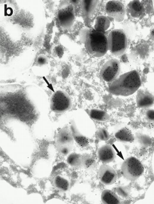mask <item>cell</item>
<instances>
[{
  "label": "cell",
  "mask_w": 154,
  "mask_h": 204,
  "mask_svg": "<svg viewBox=\"0 0 154 204\" xmlns=\"http://www.w3.org/2000/svg\"><path fill=\"white\" fill-rule=\"evenodd\" d=\"M99 3L98 0H84L81 3L82 12L84 19L89 22L93 16Z\"/></svg>",
  "instance_id": "7c38bea8"
},
{
  "label": "cell",
  "mask_w": 154,
  "mask_h": 204,
  "mask_svg": "<svg viewBox=\"0 0 154 204\" xmlns=\"http://www.w3.org/2000/svg\"><path fill=\"white\" fill-rule=\"evenodd\" d=\"M54 183L57 188L63 191H67L69 187L70 184L68 181L59 175L55 177Z\"/></svg>",
  "instance_id": "44dd1931"
},
{
  "label": "cell",
  "mask_w": 154,
  "mask_h": 204,
  "mask_svg": "<svg viewBox=\"0 0 154 204\" xmlns=\"http://www.w3.org/2000/svg\"><path fill=\"white\" fill-rule=\"evenodd\" d=\"M135 136L138 142L143 146L148 147L151 145L152 141L148 135L142 133L137 132Z\"/></svg>",
  "instance_id": "7402d4cb"
},
{
  "label": "cell",
  "mask_w": 154,
  "mask_h": 204,
  "mask_svg": "<svg viewBox=\"0 0 154 204\" xmlns=\"http://www.w3.org/2000/svg\"><path fill=\"white\" fill-rule=\"evenodd\" d=\"M126 11L132 18H139L144 14L145 8L143 4L139 1L133 0L128 4Z\"/></svg>",
  "instance_id": "4fadbf2b"
},
{
  "label": "cell",
  "mask_w": 154,
  "mask_h": 204,
  "mask_svg": "<svg viewBox=\"0 0 154 204\" xmlns=\"http://www.w3.org/2000/svg\"><path fill=\"white\" fill-rule=\"evenodd\" d=\"M58 145H73L74 140L70 130L66 129H61L58 132L57 137Z\"/></svg>",
  "instance_id": "9a60e30c"
},
{
  "label": "cell",
  "mask_w": 154,
  "mask_h": 204,
  "mask_svg": "<svg viewBox=\"0 0 154 204\" xmlns=\"http://www.w3.org/2000/svg\"><path fill=\"white\" fill-rule=\"evenodd\" d=\"M99 178L103 184L108 185L114 183L116 180L117 175L115 170L110 166L104 164L99 170Z\"/></svg>",
  "instance_id": "9c48e42d"
},
{
  "label": "cell",
  "mask_w": 154,
  "mask_h": 204,
  "mask_svg": "<svg viewBox=\"0 0 154 204\" xmlns=\"http://www.w3.org/2000/svg\"><path fill=\"white\" fill-rule=\"evenodd\" d=\"M85 43L88 51L95 57L103 56L108 50V38L102 32L94 30L90 31Z\"/></svg>",
  "instance_id": "7a4b0ae2"
},
{
  "label": "cell",
  "mask_w": 154,
  "mask_h": 204,
  "mask_svg": "<svg viewBox=\"0 0 154 204\" xmlns=\"http://www.w3.org/2000/svg\"><path fill=\"white\" fill-rule=\"evenodd\" d=\"M48 61L47 58L43 55L39 56L37 60L38 64L40 66H44L46 64L48 63Z\"/></svg>",
  "instance_id": "4316f807"
},
{
  "label": "cell",
  "mask_w": 154,
  "mask_h": 204,
  "mask_svg": "<svg viewBox=\"0 0 154 204\" xmlns=\"http://www.w3.org/2000/svg\"><path fill=\"white\" fill-rule=\"evenodd\" d=\"M120 70V64L116 59H110L103 66L101 72L103 79L108 82H113L119 74Z\"/></svg>",
  "instance_id": "52a82bcc"
},
{
  "label": "cell",
  "mask_w": 154,
  "mask_h": 204,
  "mask_svg": "<svg viewBox=\"0 0 154 204\" xmlns=\"http://www.w3.org/2000/svg\"><path fill=\"white\" fill-rule=\"evenodd\" d=\"M82 167L86 168L92 167L95 163L93 157L89 154H86L82 155Z\"/></svg>",
  "instance_id": "603a6c76"
},
{
  "label": "cell",
  "mask_w": 154,
  "mask_h": 204,
  "mask_svg": "<svg viewBox=\"0 0 154 204\" xmlns=\"http://www.w3.org/2000/svg\"><path fill=\"white\" fill-rule=\"evenodd\" d=\"M115 138L118 141L124 143H131L134 140V137L131 131L126 127L120 129L115 134Z\"/></svg>",
  "instance_id": "2e32d148"
},
{
  "label": "cell",
  "mask_w": 154,
  "mask_h": 204,
  "mask_svg": "<svg viewBox=\"0 0 154 204\" xmlns=\"http://www.w3.org/2000/svg\"><path fill=\"white\" fill-rule=\"evenodd\" d=\"M141 83L139 73L136 71L133 70L125 73L116 78L109 86V91L115 95L127 96L138 90Z\"/></svg>",
  "instance_id": "6da1fadb"
},
{
  "label": "cell",
  "mask_w": 154,
  "mask_h": 204,
  "mask_svg": "<svg viewBox=\"0 0 154 204\" xmlns=\"http://www.w3.org/2000/svg\"><path fill=\"white\" fill-rule=\"evenodd\" d=\"M72 102L68 94L65 91L58 90L52 95L50 101V106L53 112L60 113L65 112L71 108Z\"/></svg>",
  "instance_id": "5b68a950"
},
{
  "label": "cell",
  "mask_w": 154,
  "mask_h": 204,
  "mask_svg": "<svg viewBox=\"0 0 154 204\" xmlns=\"http://www.w3.org/2000/svg\"><path fill=\"white\" fill-rule=\"evenodd\" d=\"M70 130L72 134L74 141L80 146L84 147L89 144L87 138L79 131L74 121H71Z\"/></svg>",
  "instance_id": "5bb4252c"
},
{
  "label": "cell",
  "mask_w": 154,
  "mask_h": 204,
  "mask_svg": "<svg viewBox=\"0 0 154 204\" xmlns=\"http://www.w3.org/2000/svg\"><path fill=\"white\" fill-rule=\"evenodd\" d=\"M116 190L117 194L121 197L125 198L129 197V191L126 187L119 186L116 187Z\"/></svg>",
  "instance_id": "d4e9b609"
},
{
  "label": "cell",
  "mask_w": 154,
  "mask_h": 204,
  "mask_svg": "<svg viewBox=\"0 0 154 204\" xmlns=\"http://www.w3.org/2000/svg\"><path fill=\"white\" fill-rule=\"evenodd\" d=\"M137 106L140 108H147L152 106L154 103V97L147 91L143 89L138 91L136 97Z\"/></svg>",
  "instance_id": "30bf717a"
},
{
  "label": "cell",
  "mask_w": 154,
  "mask_h": 204,
  "mask_svg": "<svg viewBox=\"0 0 154 204\" xmlns=\"http://www.w3.org/2000/svg\"><path fill=\"white\" fill-rule=\"evenodd\" d=\"M110 25V21L107 17L103 15L99 16L96 19L94 30L104 32L109 28Z\"/></svg>",
  "instance_id": "d6986e66"
},
{
  "label": "cell",
  "mask_w": 154,
  "mask_h": 204,
  "mask_svg": "<svg viewBox=\"0 0 154 204\" xmlns=\"http://www.w3.org/2000/svg\"><path fill=\"white\" fill-rule=\"evenodd\" d=\"M105 10L108 15L117 22H121L124 19L126 10L123 4L116 0L108 1L106 3Z\"/></svg>",
  "instance_id": "ba28073f"
},
{
  "label": "cell",
  "mask_w": 154,
  "mask_h": 204,
  "mask_svg": "<svg viewBox=\"0 0 154 204\" xmlns=\"http://www.w3.org/2000/svg\"><path fill=\"white\" fill-rule=\"evenodd\" d=\"M90 117L95 121L104 122L109 120L110 116L105 111L97 109H92L88 112Z\"/></svg>",
  "instance_id": "ac0fdd59"
},
{
  "label": "cell",
  "mask_w": 154,
  "mask_h": 204,
  "mask_svg": "<svg viewBox=\"0 0 154 204\" xmlns=\"http://www.w3.org/2000/svg\"><path fill=\"white\" fill-rule=\"evenodd\" d=\"M101 199L104 204L121 203L120 199L118 196L113 191L109 189H105L102 192L101 195Z\"/></svg>",
  "instance_id": "e0dca14e"
},
{
  "label": "cell",
  "mask_w": 154,
  "mask_h": 204,
  "mask_svg": "<svg viewBox=\"0 0 154 204\" xmlns=\"http://www.w3.org/2000/svg\"><path fill=\"white\" fill-rule=\"evenodd\" d=\"M97 136L100 140L107 141L110 138V135L107 130L104 128H100L97 131Z\"/></svg>",
  "instance_id": "cb8c5ba5"
},
{
  "label": "cell",
  "mask_w": 154,
  "mask_h": 204,
  "mask_svg": "<svg viewBox=\"0 0 154 204\" xmlns=\"http://www.w3.org/2000/svg\"><path fill=\"white\" fill-rule=\"evenodd\" d=\"M108 38V49L111 53L119 56L125 51L127 46L126 36L123 31L120 29L112 30Z\"/></svg>",
  "instance_id": "3957f363"
},
{
  "label": "cell",
  "mask_w": 154,
  "mask_h": 204,
  "mask_svg": "<svg viewBox=\"0 0 154 204\" xmlns=\"http://www.w3.org/2000/svg\"><path fill=\"white\" fill-rule=\"evenodd\" d=\"M97 154L99 160L104 164L112 162L115 157V153L112 146L110 144H106L99 148Z\"/></svg>",
  "instance_id": "8fae6325"
},
{
  "label": "cell",
  "mask_w": 154,
  "mask_h": 204,
  "mask_svg": "<svg viewBox=\"0 0 154 204\" xmlns=\"http://www.w3.org/2000/svg\"><path fill=\"white\" fill-rule=\"evenodd\" d=\"M75 18L73 4L69 2L65 3L60 9L58 14V19L61 25L65 29H69L73 26Z\"/></svg>",
  "instance_id": "8992f818"
},
{
  "label": "cell",
  "mask_w": 154,
  "mask_h": 204,
  "mask_svg": "<svg viewBox=\"0 0 154 204\" xmlns=\"http://www.w3.org/2000/svg\"><path fill=\"white\" fill-rule=\"evenodd\" d=\"M144 167L141 162L134 157H130L122 163L121 171L123 177L128 180L134 181L142 175Z\"/></svg>",
  "instance_id": "277c9868"
},
{
  "label": "cell",
  "mask_w": 154,
  "mask_h": 204,
  "mask_svg": "<svg viewBox=\"0 0 154 204\" xmlns=\"http://www.w3.org/2000/svg\"><path fill=\"white\" fill-rule=\"evenodd\" d=\"M59 151L60 153L64 156L68 154L71 151L72 146L59 145Z\"/></svg>",
  "instance_id": "484cf974"
},
{
  "label": "cell",
  "mask_w": 154,
  "mask_h": 204,
  "mask_svg": "<svg viewBox=\"0 0 154 204\" xmlns=\"http://www.w3.org/2000/svg\"><path fill=\"white\" fill-rule=\"evenodd\" d=\"M68 163L73 168H80L82 167V155L76 153H72L68 156Z\"/></svg>",
  "instance_id": "ffe728a7"
},
{
  "label": "cell",
  "mask_w": 154,
  "mask_h": 204,
  "mask_svg": "<svg viewBox=\"0 0 154 204\" xmlns=\"http://www.w3.org/2000/svg\"><path fill=\"white\" fill-rule=\"evenodd\" d=\"M90 32H89L87 29H84L80 32L79 37L81 40L82 42L86 41Z\"/></svg>",
  "instance_id": "83f0119b"
},
{
  "label": "cell",
  "mask_w": 154,
  "mask_h": 204,
  "mask_svg": "<svg viewBox=\"0 0 154 204\" xmlns=\"http://www.w3.org/2000/svg\"><path fill=\"white\" fill-rule=\"evenodd\" d=\"M145 116L146 119L150 121H153L154 119V112L153 109H150L147 111Z\"/></svg>",
  "instance_id": "f1b7e54d"
}]
</instances>
